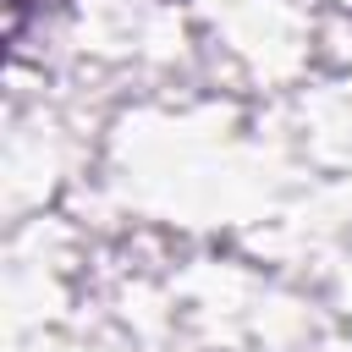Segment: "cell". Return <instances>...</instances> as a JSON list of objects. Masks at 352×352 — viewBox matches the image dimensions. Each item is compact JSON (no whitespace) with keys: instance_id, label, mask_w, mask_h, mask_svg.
<instances>
[{"instance_id":"obj_1","label":"cell","mask_w":352,"mask_h":352,"mask_svg":"<svg viewBox=\"0 0 352 352\" xmlns=\"http://www.w3.org/2000/svg\"><path fill=\"white\" fill-rule=\"evenodd\" d=\"M55 0H6V22H11V44H22L28 38V28H33V16H44Z\"/></svg>"}]
</instances>
